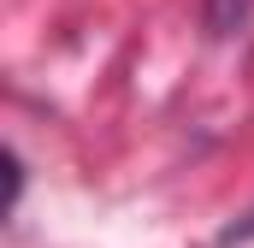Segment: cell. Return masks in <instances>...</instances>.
Masks as SVG:
<instances>
[{
    "instance_id": "1",
    "label": "cell",
    "mask_w": 254,
    "mask_h": 248,
    "mask_svg": "<svg viewBox=\"0 0 254 248\" xmlns=\"http://www.w3.org/2000/svg\"><path fill=\"white\" fill-rule=\"evenodd\" d=\"M254 18V0H201V24H207V36H243Z\"/></svg>"
},
{
    "instance_id": "2",
    "label": "cell",
    "mask_w": 254,
    "mask_h": 248,
    "mask_svg": "<svg viewBox=\"0 0 254 248\" xmlns=\"http://www.w3.org/2000/svg\"><path fill=\"white\" fill-rule=\"evenodd\" d=\"M18 195H24V160H18V154H6V213L18 207Z\"/></svg>"
},
{
    "instance_id": "3",
    "label": "cell",
    "mask_w": 254,
    "mask_h": 248,
    "mask_svg": "<svg viewBox=\"0 0 254 248\" xmlns=\"http://www.w3.org/2000/svg\"><path fill=\"white\" fill-rule=\"evenodd\" d=\"M225 243H254V213H249V219H237V225L225 231Z\"/></svg>"
}]
</instances>
